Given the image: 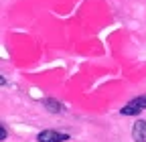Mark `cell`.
I'll return each instance as SVG.
<instances>
[{
    "label": "cell",
    "instance_id": "cell-1",
    "mask_svg": "<svg viewBox=\"0 0 146 142\" xmlns=\"http://www.w3.org/2000/svg\"><path fill=\"white\" fill-rule=\"evenodd\" d=\"M144 110H146V94L132 98V100L120 110V114H122V116H138V114L144 112Z\"/></svg>",
    "mask_w": 146,
    "mask_h": 142
},
{
    "label": "cell",
    "instance_id": "cell-2",
    "mask_svg": "<svg viewBox=\"0 0 146 142\" xmlns=\"http://www.w3.org/2000/svg\"><path fill=\"white\" fill-rule=\"evenodd\" d=\"M39 142H65L69 140V134H63V132H57V130H43L36 136Z\"/></svg>",
    "mask_w": 146,
    "mask_h": 142
},
{
    "label": "cell",
    "instance_id": "cell-3",
    "mask_svg": "<svg viewBox=\"0 0 146 142\" xmlns=\"http://www.w3.org/2000/svg\"><path fill=\"white\" fill-rule=\"evenodd\" d=\"M132 140L134 142H146V120H136L132 126Z\"/></svg>",
    "mask_w": 146,
    "mask_h": 142
},
{
    "label": "cell",
    "instance_id": "cell-4",
    "mask_svg": "<svg viewBox=\"0 0 146 142\" xmlns=\"http://www.w3.org/2000/svg\"><path fill=\"white\" fill-rule=\"evenodd\" d=\"M43 106H45L49 112H53V114H59V112L63 110V104L57 102V100H53V98H45V100H43Z\"/></svg>",
    "mask_w": 146,
    "mask_h": 142
},
{
    "label": "cell",
    "instance_id": "cell-5",
    "mask_svg": "<svg viewBox=\"0 0 146 142\" xmlns=\"http://www.w3.org/2000/svg\"><path fill=\"white\" fill-rule=\"evenodd\" d=\"M0 138L6 140V130H4V126H0Z\"/></svg>",
    "mask_w": 146,
    "mask_h": 142
}]
</instances>
